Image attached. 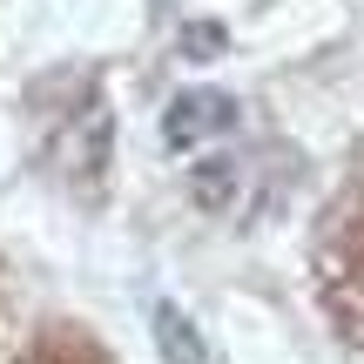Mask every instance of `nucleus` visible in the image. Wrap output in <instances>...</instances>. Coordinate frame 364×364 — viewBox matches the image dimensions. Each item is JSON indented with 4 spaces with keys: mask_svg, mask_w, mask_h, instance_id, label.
I'll list each match as a JSON object with an SVG mask.
<instances>
[{
    "mask_svg": "<svg viewBox=\"0 0 364 364\" xmlns=\"http://www.w3.org/2000/svg\"><path fill=\"white\" fill-rule=\"evenodd\" d=\"M236 129V102L230 95H176L169 115H162V135H169V149H196L209 142V135Z\"/></svg>",
    "mask_w": 364,
    "mask_h": 364,
    "instance_id": "f257e3e1",
    "label": "nucleus"
},
{
    "mask_svg": "<svg viewBox=\"0 0 364 364\" xmlns=\"http://www.w3.org/2000/svg\"><path fill=\"white\" fill-rule=\"evenodd\" d=\"M156 338H162V358L169 364H203V344H196L189 317H176L169 304H156Z\"/></svg>",
    "mask_w": 364,
    "mask_h": 364,
    "instance_id": "f03ea898",
    "label": "nucleus"
}]
</instances>
